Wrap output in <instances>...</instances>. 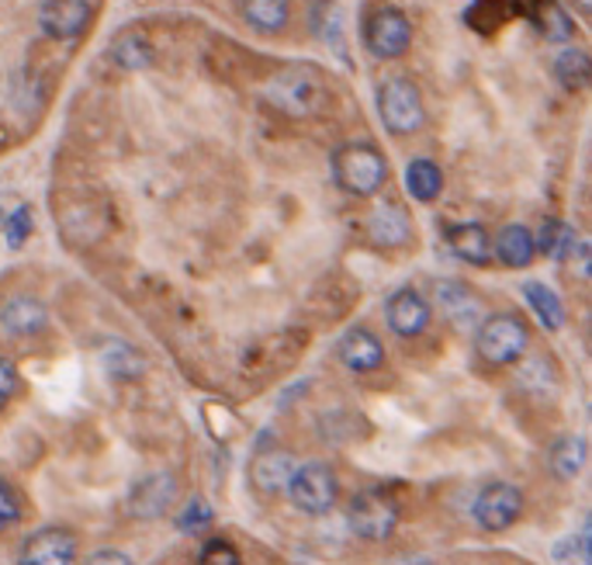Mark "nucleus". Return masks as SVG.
<instances>
[{"label": "nucleus", "mask_w": 592, "mask_h": 565, "mask_svg": "<svg viewBox=\"0 0 592 565\" xmlns=\"http://www.w3.org/2000/svg\"><path fill=\"white\" fill-rule=\"evenodd\" d=\"M260 94L267 105L278 108L281 115L288 119H312L316 111H322L330 101L326 81H322V73L309 63H295L288 70L274 73Z\"/></svg>", "instance_id": "f257e3e1"}, {"label": "nucleus", "mask_w": 592, "mask_h": 565, "mask_svg": "<svg viewBox=\"0 0 592 565\" xmlns=\"http://www.w3.org/2000/svg\"><path fill=\"white\" fill-rule=\"evenodd\" d=\"M333 171L343 192H350L357 198H371L388 181V160L371 143H347L333 153Z\"/></svg>", "instance_id": "f03ea898"}, {"label": "nucleus", "mask_w": 592, "mask_h": 565, "mask_svg": "<svg viewBox=\"0 0 592 565\" xmlns=\"http://www.w3.org/2000/svg\"><path fill=\"white\" fill-rule=\"evenodd\" d=\"M378 115L392 136H416L427 122L423 94L409 77H388L378 87Z\"/></svg>", "instance_id": "7ed1b4c3"}, {"label": "nucleus", "mask_w": 592, "mask_h": 565, "mask_svg": "<svg viewBox=\"0 0 592 565\" xmlns=\"http://www.w3.org/2000/svg\"><path fill=\"white\" fill-rule=\"evenodd\" d=\"M479 357L492 368H509L517 365L520 357L530 347V330L520 316L513 312H499V316H489L485 323L479 327Z\"/></svg>", "instance_id": "20e7f679"}, {"label": "nucleus", "mask_w": 592, "mask_h": 565, "mask_svg": "<svg viewBox=\"0 0 592 565\" xmlns=\"http://www.w3.org/2000/svg\"><path fill=\"white\" fill-rule=\"evenodd\" d=\"M288 500L298 506L301 514L322 517V514H330L340 500V479L330 465L309 462V465L295 468V476L288 482Z\"/></svg>", "instance_id": "39448f33"}, {"label": "nucleus", "mask_w": 592, "mask_h": 565, "mask_svg": "<svg viewBox=\"0 0 592 565\" xmlns=\"http://www.w3.org/2000/svg\"><path fill=\"white\" fill-rule=\"evenodd\" d=\"M347 524L360 541H388L398 527V503L381 489H365L350 500Z\"/></svg>", "instance_id": "423d86ee"}, {"label": "nucleus", "mask_w": 592, "mask_h": 565, "mask_svg": "<svg viewBox=\"0 0 592 565\" xmlns=\"http://www.w3.org/2000/svg\"><path fill=\"white\" fill-rule=\"evenodd\" d=\"M520 514H523V493H520V486H513V482H489V486H482V493L471 503L474 524L489 535L506 531V527L520 520Z\"/></svg>", "instance_id": "0eeeda50"}, {"label": "nucleus", "mask_w": 592, "mask_h": 565, "mask_svg": "<svg viewBox=\"0 0 592 565\" xmlns=\"http://www.w3.org/2000/svg\"><path fill=\"white\" fill-rule=\"evenodd\" d=\"M365 42L378 60H398L412 46V25L398 8H381L371 14L365 28Z\"/></svg>", "instance_id": "6e6552de"}, {"label": "nucleus", "mask_w": 592, "mask_h": 565, "mask_svg": "<svg viewBox=\"0 0 592 565\" xmlns=\"http://www.w3.org/2000/svg\"><path fill=\"white\" fill-rule=\"evenodd\" d=\"M17 565H76V538L66 527H42L35 531L22 552H17Z\"/></svg>", "instance_id": "1a4fd4ad"}, {"label": "nucleus", "mask_w": 592, "mask_h": 565, "mask_svg": "<svg viewBox=\"0 0 592 565\" xmlns=\"http://www.w3.org/2000/svg\"><path fill=\"white\" fill-rule=\"evenodd\" d=\"M38 25L55 42L81 39L90 25V4L87 0H46L38 8Z\"/></svg>", "instance_id": "9d476101"}, {"label": "nucleus", "mask_w": 592, "mask_h": 565, "mask_svg": "<svg viewBox=\"0 0 592 565\" xmlns=\"http://www.w3.org/2000/svg\"><path fill=\"white\" fill-rule=\"evenodd\" d=\"M177 500V479L170 472H152L139 479L128 493V514L139 520H157L163 517Z\"/></svg>", "instance_id": "9b49d317"}, {"label": "nucleus", "mask_w": 592, "mask_h": 565, "mask_svg": "<svg viewBox=\"0 0 592 565\" xmlns=\"http://www.w3.org/2000/svg\"><path fill=\"white\" fill-rule=\"evenodd\" d=\"M385 319L395 336L412 341V336H419L430 327V303L416 288H398L385 303Z\"/></svg>", "instance_id": "f8f14e48"}, {"label": "nucleus", "mask_w": 592, "mask_h": 565, "mask_svg": "<svg viewBox=\"0 0 592 565\" xmlns=\"http://www.w3.org/2000/svg\"><path fill=\"white\" fill-rule=\"evenodd\" d=\"M46 323H49V309L35 295H14L0 306V333L14 336V341L42 333Z\"/></svg>", "instance_id": "ddd939ff"}, {"label": "nucleus", "mask_w": 592, "mask_h": 565, "mask_svg": "<svg viewBox=\"0 0 592 565\" xmlns=\"http://www.w3.org/2000/svg\"><path fill=\"white\" fill-rule=\"evenodd\" d=\"M368 233L378 247H385V250L406 247V243L412 239V219L406 212V205L378 201L371 209V219H368Z\"/></svg>", "instance_id": "4468645a"}, {"label": "nucleus", "mask_w": 592, "mask_h": 565, "mask_svg": "<svg viewBox=\"0 0 592 565\" xmlns=\"http://www.w3.org/2000/svg\"><path fill=\"white\" fill-rule=\"evenodd\" d=\"M336 354H340L343 368H350L357 374L378 371L381 365H385V347H381L378 336L365 327H354V330L343 333L340 344H336Z\"/></svg>", "instance_id": "2eb2a0df"}, {"label": "nucleus", "mask_w": 592, "mask_h": 565, "mask_svg": "<svg viewBox=\"0 0 592 565\" xmlns=\"http://www.w3.org/2000/svg\"><path fill=\"white\" fill-rule=\"evenodd\" d=\"M433 298H436V306L444 309V316L454 319L457 327L482 323V298L468 285H461V281H436Z\"/></svg>", "instance_id": "dca6fc26"}, {"label": "nucleus", "mask_w": 592, "mask_h": 565, "mask_svg": "<svg viewBox=\"0 0 592 565\" xmlns=\"http://www.w3.org/2000/svg\"><path fill=\"white\" fill-rule=\"evenodd\" d=\"M447 243L457 260L471 263V268H485L492 260V236L485 233L482 222H461L447 233Z\"/></svg>", "instance_id": "f3484780"}, {"label": "nucleus", "mask_w": 592, "mask_h": 565, "mask_svg": "<svg viewBox=\"0 0 592 565\" xmlns=\"http://www.w3.org/2000/svg\"><path fill=\"white\" fill-rule=\"evenodd\" d=\"M295 455L288 451H260L250 476H254V486L263 489V493H284L295 476Z\"/></svg>", "instance_id": "a211bd4d"}, {"label": "nucleus", "mask_w": 592, "mask_h": 565, "mask_svg": "<svg viewBox=\"0 0 592 565\" xmlns=\"http://www.w3.org/2000/svg\"><path fill=\"white\" fill-rule=\"evenodd\" d=\"M492 257H499L506 268H530L538 247H533V233L527 225H503L499 236L492 239Z\"/></svg>", "instance_id": "6ab92c4d"}, {"label": "nucleus", "mask_w": 592, "mask_h": 565, "mask_svg": "<svg viewBox=\"0 0 592 565\" xmlns=\"http://www.w3.org/2000/svg\"><path fill=\"white\" fill-rule=\"evenodd\" d=\"M243 22L260 35H278L284 32L292 17V0H239Z\"/></svg>", "instance_id": "aec40b11"}, {"label": "nucleus", "mask_w": 592, "mask_h": 565, "mask_svg": "<svg viewBox=\"0 0 592 565\" xmlns=\"http://www.w3.org/2000/svg\"><path fill=\"white\" fill-rule=\"evenodd\" d=\"M585 458H589V447L579 434H565L558 438L555 444H551L547 451V468H551V476L568 482V479H576L582 468H585Z\"/></svg>", "instance_id": "412c9836"}, {"label": "nucleus", "mask_w": 592, "mask_h": 565, "mask_svg": "<svg viewBox=\"0 0 592 565\" xmlns=\"http://www.w3.org/2000/svg\"><path fill=\"white\" fill-rule=\"evenodd\" d=\"M152 60H157V56H152V42L143 32H122L119 39L111 42V63L119 70L139 73V70H149Z\"/></svg>", "instance_id": "4be33fe9"}, {"label": "nucleus", "mask_w": 592, "mask_h": 565, "mask_svg": "<svg viewBox=\"0 0 592 565\" xmlns=\"http://www.w3.org/2000/svg\"><path fill=\"white\" fill-rule=\"evenodd\" d=\"M523 295H527V306L533 309V316H538V323L544 330L555 333L565 327V303L558 298V292H551L547 285H541V281H527Z\"/></svg>", "instance_id": "5701e85b"}, {"label": "nucleus", "mask_w": 592, "mask_h": 565, "mask_svg": "<svg viewBox=\"0 0 592 565\" xmlns=\"http://www.w3.org/2000/svg\"><path fill=\"white\" fill-rule=\"evenodd\" d=\"M406 192L416 201H436L444 192V174L433 160H412L406 167Z\"/></svg>", "instance_id": "b1692460"}, {"label": "nucleus", "mask_w": 592, "mask_h": 565, "mask_svg": "<svg viewBox=\"0 0 592 565\" xmlns=\"http://www.w3.org/2000/svg\"><path fill=\"white\" fill-rule=\"evenodd\" d=\"M101 365H104V371L111 374V379H139V374L146 371L143 354L136 347H128V344H119V341L104 344Z\"/></svg>", "instance_id": "393cba45"}, {"label": "nucleus", "mask_w": 592, "mask_h": 565, "mask_svg": "<svg viewBox=\"0 0 592 565\" xmlns=\"http://www.w3.org/2000/svg\"><path fill=\"white\" fill-rule=\"evenodd\" d=\"M555 77H558V84L562 87H568V90H582L585 84H589V73H592V66H589V52L585 49H562L558 56H555Z\"/></svg>", "instance_id": "a878e982"}, {"label": "nucleus", "mask_w": 592, "mask_h": 565, "mask_svg": "<svg viewBox=\"0 0 592 565\" xmlns=\"http://www.w3.org/2000/svg\"><path fill=\"white\" fill-rule=\"evenodd\" d=\"M533 247H538L541 254H547V257H555V260H568L571 250H576V233H571L565 222L547 219L541 225V233L533 236Z\"/></svg>", "instance_id": "bb28decb"}, {"label": "nucleus", "mask_w": 592, "mask_h": 565, "mask_svg": "<svg viewBox=\"0 0 592 565\" xmlns=\"http://www.w3.org/2000/svg\"><path fill=\"white\" fill-rule=\"evenodd\" d=\"M538 25L544 32V39L547 42H568L571 39V17L565 14V8L558 4V0H544V8L538 14Z\"/></svg>", "instance_id": "cd10ccee"}, {"label": "nucleus", "mask_w": 592, "mask_h": 565, "mask_svg": "<svg viewBox=\"0 0 592 565\" xmlns=\"http://www.w3.org/2000/svg\"><path fill=\"white\" fill-rule=\"evenodd\" d=\"M198 565H243V555L225 538H208L198 552Z\"/></svg>", "instance_id": "c85d7f7f"}, {"label": "nucleus", "mask_w": 592, "mask_h": 565, "mask_svg": "<svg viewBox=\"0 0 592 565\" xmlns=\"http://www.w3.org/2000/svg\"><path fill=\"white\" fill-rule=\"evenodd\" d=\"M208 524H212V506L205 500H187L184 511L177 514V531H184V535H198Z\"/></svg>", "instance_id": "c756f323"}, {"label": "nucleus", "mask_w": 592, "mask_h": 565, "mask_svg": "<svg viewBox=\"0 0 592 565\" xmlns=\"http://www.w3.org/2000/svg\"><path fill=\"white\" fill-rule=\"evenodd\" d=\"M32 236V209L28 205H22V209H14L11 219H8V247L17 250V247H25Z\"/></svg>", "instance_id": "7c9ffc66"}, {"label": "nucleus", "mask_w": 592, "mask_h": 565, "mask_svg": "<svg viewBox=\"0 0 592 565\" xmlns=\"http://www.w3.org/2000/svg\"><path fill=\"white\" fill-rule=\"evenodd\" d=\"M555 558H558V562H571V558H576L579 565H589V531L571 535V538H562V541L555 544Z\"/></svg>", "instance_id": "2f4dec72"}, {"label": "nucleus", "mask_w": 592, "mask_h": 565, "mask_svg": "<svg viewBox=\"0 0 592 565\" xmlns=\"http://www.w3.org/2000/svg\"><path fill=\"white\" fill-rule=\"evenodd\" d=\"M17 517H22V503H17L8 479L0 476V531H8L11 524H17Z\"/></svg>", "instance_id": "473e14b6"}, {"label": "nucleus", "mask_w": 592, "mask_h": 565, "mask_svg": "<svg viewBox=\"0 0 592 565\" xmlns=\"http://www.w3.org/2000/svg\"><path fill=\"white\" fill-rule=\"evenodd\" d=\"M14 392H17V368L8 361V357H0V409L11 403Z\"/></svg>", "instance_id": "72a5a7b5"}, {"label": "nucleus", "mask_w": 592, "mask_h": 565, "mask_svg": "<svg viewBox=\"0 0 592 565\" xmlns=\"http://www.w3.org/2000/svg\"><path fill=\"white\" fill-rule=\"evenodd\" d=\"M87 565H136V562H132L125 552H119V549H101V552H94L87 558Z\"/></svg>", "instance_id": "f704fd0d"}, {"label": "nucleus", "mask_w": 592, "mask_h": 565, "mask_svg": "<svg viewBox=\"0 0 592 565\" xmlns=\"http://www.w3.org/2000/svg\"><path fill=\"white\" fill-rule=\"evenodd\" d=\"M576 4H579V11H589V8H592V0H576Z\"/></svg>", "instance_id": "c9c22d12"}]
</instances>
